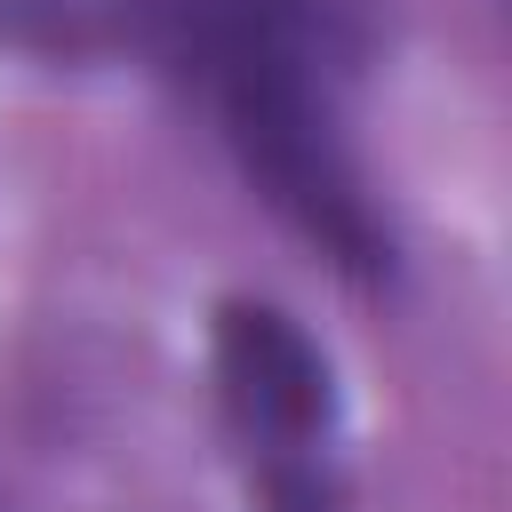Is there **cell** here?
<instances>
[{"label":"cell","mask_w":512,"mask_h":512,"mask_svg":"<svg viewBox=\"0 0 512 512\" xmlns=\"http://www.w3.org/2000/svg\"><path fill=\"white\" fill-rule=\"evenodd\" d=\"M88 40H128L192 88L240 176L336 272H392V232L336 128V88L368 56L360 0H88Z\"/></svg>","instance_id":"cell-1"},{"label":"cell","mask_w":512,"mask_h":512,"mask_svg":"<svg viewBox=\"0 0 512 512\" xmlns=\"http://www.w3.org/2000/svg\"><path fill=\"white\" fill-rule=\"evenodd\" d=\"M216 392L232 432L264 456V464H304L320 456L328 424H336V376L320 360V344L256 296H232L216 312Z\"/></svg>","instance_id":"cell-2"}]
</instances>
